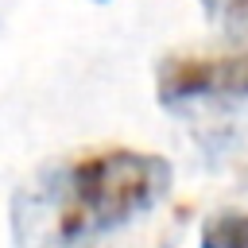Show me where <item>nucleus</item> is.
<instances>
[{"instance_id":"nucleus-1","label":"nucleus","mask_w":248,"mask_h":248,"mask_svg":"<svg viewBox=\"0 0 248 248\" xmlns=\"http://www.w3.org/2000/svg\"><path fill=\"white\" fill-rule=\"evenodd\" d=\"M170 190V163L151 151L112 147L58 163L12 198L16 248H89L155 209Z\"/></svg>"},{"instance_id":"nucleus-3","label":"nucleus","mask_w":248,"mask_h":248,"mask_svg":"<svg viewBox=\"0 0 248 248\" xmlns=\"http://www.w3.org/2000/svg\"><path fill=\"white\" fill-rule=\"evenodd\" d=\"M198 248H248V209H217L198 232Z\"/></svg>"},{"instance_id":"nucleus-5","label":"nucleus","mask_w":248,"mask_h":248,"mask_svg":"<svg viewBox=\"0 0 248 248\" xmlns=\"http://www.w3.org/2000/svg\"><path fill=\"white\" fill-rule=\"evenodd\" d=\"M93 4H108V0H93Z\"/></svg>"},{"instance_id":"nucleus-2","label":"nucleus","mask_w":248,"mask_h":248,"mask_svg":"<svg viewBox=\"0 0 248 248\" xmlns=\"http://www.w3.org/2000/svg\"><path fill=\"white\" fill-rule=\"evenodd\" d=\"M155 93L163 105L194 101H244L248 97V46L221 54H174L163 58Z\"/></svg>"},{"instance_id":"nucleus-4","label":"nucleus","mask_w":248,"mask_h":248,"mask_svg":"<svg viewBox=\"0 0 248 248\" xmlns=\"http://www.w3.org/2000/svg\"><path fill=\"white\" fill-rule=\"evenodd\" d=\"M198 4L213 23H225V27H244L248 23V0H198Z\"/></svg>"}]
</instances>
